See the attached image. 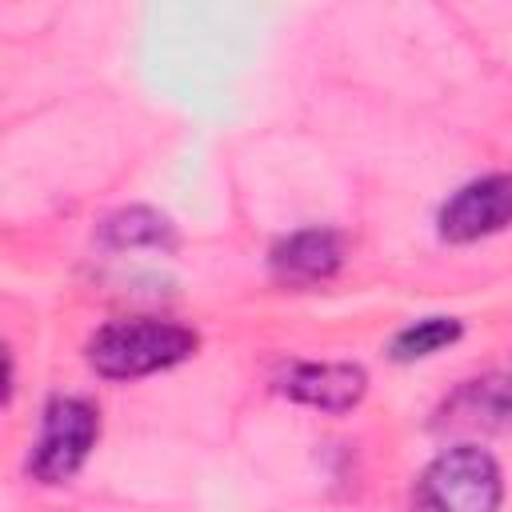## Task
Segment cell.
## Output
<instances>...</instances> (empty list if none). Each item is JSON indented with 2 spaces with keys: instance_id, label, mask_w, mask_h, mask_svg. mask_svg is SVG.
Returning a JSON list of instances; mask_svg holds the SVG:
<instances>
[{
  "instance_id": "obj_1",
  "label": "cell",
  "mask_w": 512,
  "mask_h": 512,
  "mask_svg": "<svg viewBox=\"0 0 512 512\" xmlns=\"http://www.w3.org/2000/svg\"><path fill=\"white\" fill-rule=\"evenodd\" d=\"M196 348H200V336L188 324L160 320V316H120L100 324L88 336L84 360L104 380H140L192 360Z\"/></svg>"
},
{
  "instance_id": "obj_2",
  "label": "cell",
  "mask_w": 512,
  "mask_h": 512,
  "mask_svg": "<svg viewBox=\"0 0 512 512\" xmlns=\"http://www.w3.org/2000/svg\"><path fill=\"white\" fill-rule=\"evenodd\" d=\"M412 500L416 512H500L504 472L488 448L460 440L424 464Z\"/></svg>"
},
{
  "instance_id": "obj_3",
  "label": "cell",
  "mask_w": 512,
  "mask_h": 512,
  "mask_svg": "<svg viewBox=\"0 0 512 512\" xmlns=\"http://www.w3.org/2000/svg\"><path fill=\"white\" fill-rule=\"evenodd\" d=\"M100 440V408L84 396H52L40 416L36 444L28 452V476L36 484H68Z\"/></svg>"
},
{
  "instance_id": "obj_4",
  "label": "cell",
  "mask_w": 512,
  "mask_h": 512,
  "mask_svg": "<svg viewBox=\"0 0 512 512\" xmlns=\"http://www.w3.org/2000/svg\"><path fill=\"white\" fill-rule=\"evenodd\" d=\"M512 228V172H488L460 184L436 212V232L448 244H472Z\"/></svg>"
},
{
  "instance_id": "obj_5",
  "label": "cell",
  "mask_w": 512,
  "mask_h": 512,
  "mask_svg": "<svg viewBox=\"0 0 512 512\" xmlns=\"http://www.w3.org/2000/svg\"><path fill=\"white\" fill-rule=\"evenodd\" d=\"M436 432H452V436H496V432H512V376L508 372H484L472 376L464 384H456L436 416H432Z\"/></svg>"
},
{
  "instance_id": "obj_6",
  "label": "cell",
  "mask_w": 512,
  "mask_h": 512,
  "mask_svg": "<svg viewBox=\"0 0 512 512\" xmlns=\"http://www.w3.org/2000/svg\"><path fill=\"white\" fill-rule=\"evenodd\" d=\"M280 392L320 412H352L368 392V372L352 360H296L280 372Z\"/></svg>"
},
{
  "instance_id": "obj_7",
  "label": "cell",
  "mask_w": 512,
  "mask_h": 512,
  "mask_svg": "<svg viewBox=\"0 0 512 512\" xmlns=\"http://www.w3.org/2000/svg\"><path fill=\"white\" fill-rule=\"evenodd\" d=\"M268 268L276 284L312 288L332 280L344 268V236L336 228H300L272 244Z\"/></svg>"
},
{
  "instance_id": "obj_8",
  "label": "cell",
  "mask_w": 512,
  "mask_h": 512,
  "mask_svg": "<svg viewBox=\"0 0 512 512\" xmlns=\"http://www.w3.org/2000/svg\"><path fill=\"white\" fill-rule=\"evenodd\" d=\"M100 244L112 252H128V248L172 252L176 248V224L148 204H128V208L100 220Z\"/></svg>"
},
{
  "instance_id": "obj_9",
  "label": "cell",
  "mask_w": 512,
  "mask_h": 512,
  "mask_svg": "<svg viewBox=\"0 0 512 512\" xmlns=\"http://www.w3.org/2000/svg\"><path fill=\"white\" fill-rule=\"evenodd\" d=\"M464 336V324L456 316H424V320H412L404 324L392 344H388V356L396 364H416V360H428L436 352H444L448 344H456Z\"/></svg>"
}]
</instances>
